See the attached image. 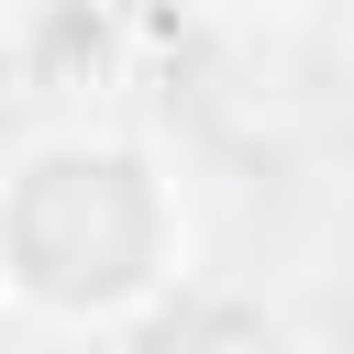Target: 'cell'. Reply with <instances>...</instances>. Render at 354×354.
Masks as SVG:
<instances>
[{
	"label": "cell",
	"instance_id": "6da1fadb",
	"mask_svg": "<svg viewBox=\"0 0 354 354\" xmlns=\"http://www.w3.org/2000/svg\"><path fill=\"white\" fill-rule=\"evenodd\" d=\"M188 188L144 133L66 122L0 177V299L44 332H133L188 277Z\"/></svg>",
	"mask_w": 354,
	"mask_h": 354
},
{
	"label": "cell",
	"instance_id": "7a4b0ae2",
	"mask_svg": "<svg viewBox=\"0 0 354 354\" xmlns=\"http://www.w3.org/2000/svg\"><path fill=\"white\" fill-rule=\"evenodd\" d=\"M188 11H210V22H288L299 0H188Z\"/></svg>",
	"mask_w": 354,
	"mask_h": 354
}]
</instances>
